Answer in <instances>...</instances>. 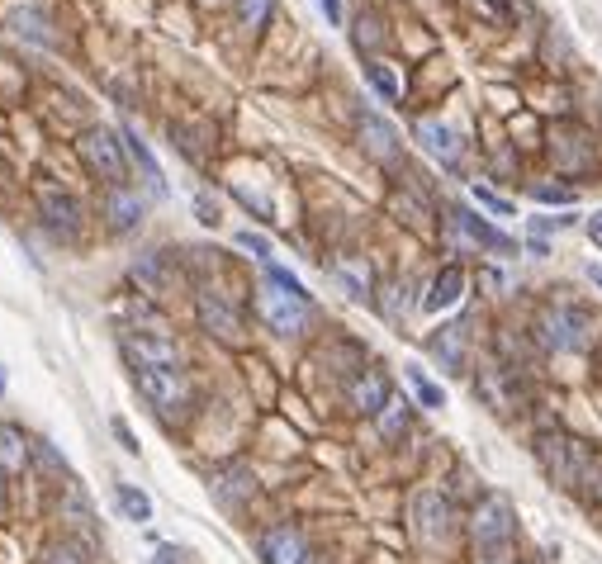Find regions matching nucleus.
<instances>
[{"instance_id": "f257e3e1", "label": "nucleus", "mask_w": 602, "mask_h": 564, "mask_svg": "<svg viewBox=\"0 0 602 564\" xmlns=\"http://www.w3.org/2000/svg\"><path fill=\"white\" fill-rule=\"evenodd\" d=\"M256 313H261V323L271 332L299 337V332L309 328V294H304V285L285 266H266V285L256 294Z\"/></svg>"}, {"instance_id": "f03ea898", "label": "nucleus", "mask_w": 602, "mask_h": 564, "mask_svg": "<svg viewBox=\"0 0 602 564\" xmlns=\"http://www.w3.org/2000/svg\"><path fill=\"white\" fill-rule=\"evenodd\" d=\"M512 531H517V522H512L508 498H498V493L479 498L475 517H470V536H475V550L484 560H493V555H503L512 546Z\"/></svg>"}, {"instance_id": "7ed1b4c3", "label": "nucleus", "mask_w": 602, "mask_h": 564, "mask_svg": "<svg viewBox=\"0 0 602 564\" xmlns=\"http://www.w3.org/2000/svg\"><path fill=\"white\" fill-rule=\"evenodd\" d=\"M541 455H546V470H550V479H555L560 489H584L588 479H598L593 455H588V446H579V441L546 437V441H541Z\"/></svg>"}, {"instance_id": "20e7f679", "label": "nucleus", "mask_w": 602, "mask_h": 564, "mask_svg": "<svg viewBox=\"0 0 602 564\" xmlns=\"http://www.w3.org/2000/svg\"><path fill=\"white\" fill-rule=\"evenodd\" d=\"M133 380H138V394H143L152 408H162V413H176L190 403V380H185L181 365H152V370H133Z\"/></svg>"}, {"instance_id": "39448f33", "label": "nucleus", "mask_w": 602, "mask_h": 564, "mask_svg": "<svg viewBox=\"0 0 602 564\" xmlns=\"http://www.w3.org/2000/svg\"><path fill=\"white\" fill-rule=\"evenodd\" d=\"M76 147H81V157H86V166H91V171H100L110 185H124V171H128L124 152H128V147L114 138V128H86Z\"/></svg>"}, {"instance_id": "423d86ee", "label": "nucleus", "mask_w": 602, "mask_h": 564, "mask_svg": "<svg viewBox=\"0 0 602 564\" xmlns=\"http://www.w3.org/2000/svg\"><path fill=\"white\" fill-rule=\"evenodd\" d=\"M256 555H261V564H309V541L299 527L280 522V527H266L256 536Z\"/></svg>"}, {"instance_id": "0eeeda50", "label": "nucleus", "mask_w": 602, "mask_h": 564, "mask_svg": "<svg viewBox=\"0 0 602 564\" xmlns=\"http://www.w3.org/2000/svg\"><path fill=\"white\" fill-rule=\"evenodd\" d=\"M413 531H418L422 546L446 541V531H451V503H446L437 489H418V493H413Z\"/></svg>"}, {"instance_id": "6e6552de", "label": "nucleus", "mask_w": 602, "mask_h": 564, "mask_svg": "<svg viewBox=\"0 0 602 564\" xmlns=\"http://www.w3.org/2000/svg\"><path fill=\"white\" fill-rule=\"evenodd\" d=\"M536 332L550 351H579L584 346V313H574L569 304H555L536 318Z\"/></svg>"}, {"instance_id": "1a4fd4ad", "label": "nucleus", "mask_w": 602, "mask_h": 564, "mask_svg": "<svg viewBox=\"0 0 602 564\" xmlns=\"http://www.w3.org/2000/svg\"><path fill=\"white\" fill-rule=\"evenodd\" d=\"M38 209H43V219H48L53 233L76 237V228H81V204H76L62 185H38Z\"/></svg>"}, {"instance_id": "9d476101", "label": "nucleus", "mask_w": 602, "mask_h": 564, "mask_svg": "<svg viewBox=\"0 0 602 564\" xmlns=\"http://www.w3.org/2000/svg\"><path fill=\"white\" fill-rule=\"evenodd\" d=\"M195 309H200V323H204L209 337H219V342H242V318H238V309H233L228 299H219V294L204 290Z\"/></svg>"}, {"instance_id": "9b49d317", "label": "nucleus", "mask_w": 602, "mask_h": 564, "mask_svg": "<svg viewBox=\"0 0 602 564\" xmlns=\"http://www.w3.org/2000/svg\"><path fill=\"white\" fill-rule=\"evenodd\" d=\"M356 128H361V143H365V152H370L375 162H384V166L399 162V133H394V124H384L380 114L361 110V114H356Z\"/></svg>"}, {"instance_id": "f8f14e48", "label": "nucleus", "mask_w": 602, "mask_h": 564, "mask_svg": "<svg viewBox=\"0 0 602 564\" xmlns=\"http://www.w3.org/2000/svg\"><path fill=\"white\" fill-rule=\"evenodd\" d=\"M389 380H384L380 370H365V375H356V380L347 384V403L356 408V413H370V418H380L384 408H389Z\"/></svg>"}, {"instance_id": "ddd939ff", "label": "nucleus", "mask_w": 602, "mask_h": 564, "mask_svg": "<svg viewBox=\"0 0 602 564\" xmlns=\"http://www.w3.org/2000/svg\"><path fill=\"white\" fill-rule=\"evenodd\" d=\"M418 143H422V152H432L441 166H460V157H465V143L456 138V128H446V124H437V119H418Z\"/></svg>"}, {"instance_id": "4468645a", "label": "nucleus", "mask_w": 602, "mask_h": 564, "mask_svg": "<svg viewBox=\"0 0 602 564\" xmlns=\"http://www.w3.org/2000/svg\"><path fill=\"white\" fill-rule=\"evenodd\" d=\"M124 356L133 370H152V365H181V351L166 337H124Z\"/></svg>"}, {"instance_id": "2eb2a0df", "label": "nucleus", "mask_w": 602, "mask_h": 564, "mask_svg": "<svg viewBox=\"0 0 602 564\" xmlns=\"http://www.w3.org/2000/svg\"><path fill=\"white\" fill-rule=\"evenodd\" d=\"M456 228H460V233H470V237L479 242V247H489V252H503V256L517 252V242H512L508 233L489 228V223L479 219V214H470V209H456Z\"/></svg>"}, {"instance_id": "dca6fc26", "label": "nucleus", "mask_w": 602, "mask_h": 564, "mask_svg": "<svg viewBox=\"0 0 602 564\" xmlns=\"http://www.w3.org/2000/svg\"><path fill=\"white\" fill-rule=\"evenodd\" d=\"M460 294H465V271H460V266H446V271L432 280V290H427V299H422V309L441 313V309H451V304H460Z\"/></svg>"}, {"instance_id": "f3484780", "label": "nucleus", "mask_w": 602, "mask_h": 564, "mask_svg": "<svg viewBox=\"0 0 602 564\" xmlns=\"http://www.w3.org/2000/svg\"><path fill=\"white\" fill-rule=\"evenodd\" d=\"M105 214H110V223L119 228V233H128V228H138V219H143V200H138L133 190H124V185H110Z\"/></svg>"}, {"instance_id": "a211bd4d", "label": "nucleus", "mask_w": 602, "mask_h": 564, "mask_svg": "<svg viewBox=\"0 0 602 564\" xmlns=\"http://www.w3.org/2000/svg\"><path fill=\"white\" fill-rule=\"evenodd\" d=\"M252 493H256V484H252V474L242 470V465L214 474V498H219V503H228V508H238L242 498H252Z\"/></svg>"}, {"instance_id": "6ab92c4d", "label": "nucleus", "mask_w": 602, "mask_h": 564, "mask_svg": "<svg viewBox=\"0 0 602 564\" xmlns=\"http://www.w3.org/2000/svg\"><path fill=\"white\" fill-rule=\"evenodd\" d=\"M124 147H128V157L143 166V176H147V190L152 195H166V181H162V166H157V157L147 152V143L138 138V128H124Z\"/></svg>"}, {"instance_id": "aec40b11", "label": "nucleus", "mask_w": 602, "mask_h": 564, "mask_svg": "<svg viewBox=\"0 0 602 564\" xmlns=\"http://www.w3.org/2000/svg\"><path fill=\"white\" fill-rule=\"evenodd\" d=\"M432 356H437L446 370H460V365H465V328H460V323L441 328L437 337H432Z\"/></svg>"}, {"instance_id": "412c9836", "label": "nucleus", "mask_w": 602, "mask_h": 564, "mask_svg": "<svg viewBox=\"0 0 602 564\" xmlns=\"http://www.w3.org/2000/svg\"><path fill=\"white\" fill-rule=\"evenodd\" d=\"M29 465V441L19 427H0V470H24Z\"/></svg>"}, {"instance_id": "4be33fe9", "label": "nucleus", "mask_w": 602, "mask_h": 564, "mask_svg": "<svg viewBox=\"0 0 602 564\" xmlns=\"http://www.w3.org/2000/svg\"><path fill=\"white\" fill-rule=\"evenodd\" d=\"M403 375H408V384H413V394L422 399V408H446V394H441V384L427 380V370H422V365H403Z\"/></svg>"}, {"instance_id": "5701e85b", "label": "nucleus", "mask_w": 602, "mask_h": 564, "mask_svg": "<svg viewBox=\"0 0 602 564\" xmlns=\"http://www.w3.org/2000/svg\"><path fill=\"white\" fill-rule=\"evenodd\" d=\"M15 34H19V38H34L38 48H53V34H48V19L38 15V10H19V15H15Z\"/></svg>"}, {"instance_id": "b1692460", "label": "nucleus", "mask_w": 602, "mask_h": 564, "mask_svg": "<svg viewBox=\"0 0 602 564\" xmlns=\"http://www.w3.org/2000/svg\"><path fill=\"white\" fill-rule=\"evenodd\" d=\"M119 508H124L128 522H152V498L133 484H119Z\"/></svg>"}, {"instance_id": "393cba45", "label": "nucleus", "mask_w": 602, "mask_h": 564, "mask_svg": "<svg viewBox=\"0 0 602 564\" xmlns=\"http://www.w3.org/2000/svg\"><path fill=\"white\" fill-rule=\"evenodd\" d=\"M380 432H384L389 441L408 432V403H403V399H389V408L380 413Z\"/></svg>"}, {"instance_id": "a878e982", "label": "nucleus", "mask_w": 602, "mask_h": 564, "mask_svg": "<svg viewBox=\"0 0 602 564\" xmlns=\"http://www.w3.org/2000/svg\"><path fill=\"white\" fill-rule=\"evenodd\" d=\"M43 564H91V560H86V546H76V541H57V546L43 550Z\"/></svg>"}, {"instance_id": "bb28decb", "label": "nucleus", "mask_w": 602, "mask_h": 564, "mask_svg": "<svg viewBox=\"0 0 602 564\" xmlns=\"http://www.w3.org/2000/svg\"><path fill=\"white\" fill-rule=\"evenodd\" d=\"M238 19H242V29H266L271 0H238Z\"/></svg>"}, {"instance_id": "cd10ccee", "label": "nucleus", "mask_w": 602, "mask_h": 564, "mask_svg": "<svg viewBox=\"0 0 602 564\" xmlns=\"http://www.w3.org/2000/svg\"><path fill=\"white\" fill-rule=\"evenodd\" d=\"M133 280H143V285H152V290H162V256L147 252L133 261Z\"/></svg>"}, {"instance_id": "c85d7f7f", "label": "nucleus", "mask_w": 602, "mask_h": 564, "mask_svg": "<svg viewBox=\"0 0 602 564\" xmlns=\"http://www.w3.org/2000/svg\"><path fill=\"white\" fill-rule=\"evenodd\" d=\"M365 76H370V86L384 95V100H399V76L389 72V67H380V62H370L365 67Z\"/></svg>"}, {"instance_id": "c756f323", "label": "nucleus", "mask_w": 602, "mask_h": 564, "mask_svg": "<svg viewBox=\"0 0 602 564\" xmlns=\"http://www.w3.org/2000/svg\"><path fill=\"white\" fill-rule=\"evenodd\" d=\"M337 280L351 290V299H365V294H370V275H365L361 266H337Z\"/></svg>"}, {"instance_id": "7c9ffc66", "label": "nucleus", "mask_w": 602, "mask_h": 564, "mask_svg": "<svg viewBox=\"0 0 602 564\" xmlns=\"http://www.w3.org/2000/svg\"><path fill=\"white\" fill-rule=\"evenodd\" d=\"M475 200L484 204V209H493V214L512 219V200H503V195H498V190H489V185H475Z\"/></svg>"}, {"instance_id": "2f4dec72", "label": "nucleus", "mask_w": 602, "mask_h": 564, "mask_svg": "<svg viewBox=\"0 0 602 564\" xmlns=\"http://www.w3.org/2000/svg\"><path fill=\"white\" fill-rule=\"evenodd\" d=\"M531 200H541V204H574V190H560V185H531Z\"/></svg>"}, {"instance_id": "473e14b6", "label": "nucleus", "mask_w": 602, "mask_h": 564, "mask_svg": "<svg viewBox=\"0 0 602 564\" xmlns=\"http://www.w3.org/2000/svg\"><path fill=\"white\" fill-rule=\"evenodd\" d=\"M356 43H361V48H375V43H380V19H375V15H361V29H356Z\"/></svg>"}, {"instance_id": "72a5a7b5", "label": "nucleus", "mask_w": 602, "mask_h": 564, "mask_svg": "<svg viewBox=\"0 0 602 564\" xmlns=\"http://www.w3.org/2000/svg\"><path fill=\"white\" fill-rule=\"evenodd\" d=\"M238 247H247V252H256V256H261V261H266V266H271V242H266V237H261V233H238Z\"/></svg>"}, {"instance_id": "f704fd0d", "label": "nucleus", "mask_w": 602, "mask_h": 564, "mask_svg": "<svg viewBox=\"0 0 602 564\" xmlns=\"http://www.w3.org/2000/svg\"><path fill=\"white\" fill-rule=\"evenodd\" d=\"M34 455H38V460H43V465H48V470H67V465H62V460H57V455H53V446H48V441H38V446H34Z\"/></svg>"}, {"instance_id": "c9c22d12", "label": "nucleus", "mask_w": 602, "mask_h": 564, "mask_svg": "<svg viewBox=\"0 0 602 564\" xmlns=\"http://www.w3.org/2000/svg\"><path fill=\"white\" fill-rule=\"evenodd\" d=\"M318 5H323L328 24H342V0H318Z\"/></svg>"}, {"instance_id": "e433bc0d", "label": "nucleus", "mask_w": 602, "mask_h": 564, "mask_svg": "<svg viewBox=\"0 0 602 564\" xmlns=\"http://www.w3.org/2000/svg\"><path fill=\"white\" fill-rule=\"evenodd\" d=\"M114 437L124 441V451H138V441H133V432H128L124 422H114Z\"/></svg>"}, {"instance_id": "4c0bfd02", "label": "nucleus", "mask_w": 602, "mask_h": 564, "mask_svg": "<svg viewBox=\"0 0 602 564\" xmlns=\"http://www.w3.org/2000/svg\"><path fill=\"white\" fill-rule=\"evenodd\" d=\"M588 237H593V247H602V209L588 219Z\"/></svg>"}, {"instance_id": "58836bf2", "label": "nucleus", "mask_w": 602, "mask_h": 564, "mask_svg": "<svg viewBox=\"0 0 602 564\" xmlns=\"http://www.w3.org/2000/svg\"><path fill=\"white\" fill-rule=\"evenodd\" d=\"M152 564H176V560H171V550H162V555H157V560H152Z\"/></svg>"}, {"instance_id": "ea45409f", "label": "nucleus", "mask_w": 602, "mask_h": 564, "mask_svg": "<svg viewBox=\"0 0 602 564\" xmlns=\"http://www.w3.org/2000/svg\"><path fill=\"white\" fill-rule=\"evenodd\" d=\"M588 275H593V280H598V285H602V266H588Z\"/></svg>"}, {"instance_id": "a19ab883", "label": "nucleus", "mask_w": 602, "mask_h": 564, "mask_svg": "<svg viewBox=\"0 0 602 564\" xmlns=\"http://www.w3.org/2000/svg\"><path fill=\"white\" fill-rule=\"evenodd\" d=\"M0 508H5V470H0Z\"/></svg>"}, {"instance_id": "79ce46f5", "label": "nucleus", "mask_w": 602, "mask_h": 564, "mask_svg": "<svg viewBox=\"0 0 602 564\" xmlns=\"http://www.w3.org/2000/svg\"><path fill=\"white\" fill-rule=\"evenodd\" d=\"M0 389H5V370H0Z\"/></svg>"}]
</instances>
